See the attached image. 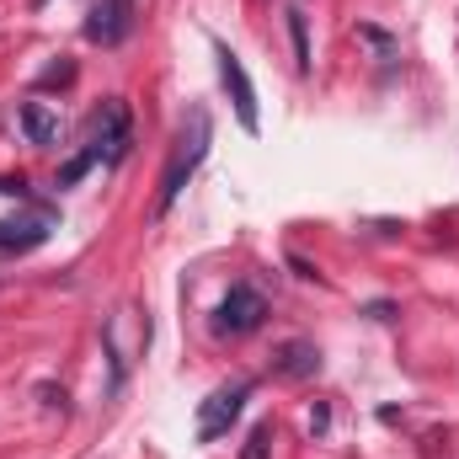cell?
Returning <instances> with one entry per match:
<instances>
[{
  "label": "cell",
  "mask_w": 459,
  "mask_h": 459,
  "mask_svg": "<svg viewBox=\"0 0 459 459\" xmlns=\"http://www.w3.org/2000/svg\"><path fill=\"white\" fill-rule=\"evenodd\" d=\"M240 459H273V422L251 428V438H246V449H240Z\"/></svg>",
  "instance_id": "cell-12"
},
{
  "label": "cell",
  "mask_w": 459,
  "mask_h": 459,
  "mask_svg": "<svg viewBox=\"0 0 459 459\" xmlns=\"http://www.w3.org/2000/svg\"><path fill=\"white\" fill-rule=\"evenodd\" d=\"M209 113L204 108H193L187 117V128H182V139H177V150H171V166H166V177H160V193H155V214H171V204L182 198V187H187V177L204 166V155H209Z\"/></svg>",
  "instance_id": "cell-1"
},
{
  "label": "cell",
  "mask_w": 459,
  "mask_h": 459,
  "mask_svg": "<svg viewBox=\"0 0 459 459\" xmlns=\"http://www.w3.org/2000/svg\"><path fill=\"white\" fill-rule=\"evenodd\" d=\"M97 144H102L108 160H123V150H128V108L123 102H108L102 108V117H97Z\"/></svg>",
  "instance_id": "cell-6"
},
{
  "label": "cell",
  "mask_w": 459,
  "mask_h": 459,
  "mask_svg": "<svg viewBox=\"0 0 459 459\" xmlns=\"http://www.w3.org/2000/svg\"><path fill=\"white\" fill-rule=\"evenodd\" d=\"M97 160H102V144H91L86 155H75V160H70V166L59 171V187H70V182H81V177H86V171H91Z\"/></svg>",
  "instance_id": "cell-11"
},
{
  "label": "cell",
  "mask_w": 459,
  "mask_h": 459,
  "mask_svg": "<svg viewBox=\"0 0 459 459\" xmlns=\"http://www.w3.org/2000/svg\"><path fill=\"white\" fill-rule=\"evenodd\" d=\"M128 27H134V0H102L97 16L86 22V38H97V43H123Z\"/></svg>",
  "instance_id": "cell-5"
},
{
  "label": "cell",
  "mask_w": 459,
  "mask_h": 459,
  "mask_svg": "<svg viewBox=\"0 0 459 459\" xmlns=\"http://www.w3.org/2000/svg\"><path fill=\"white\" fill-rule=\"evenodd\" d=\"M283 16H289V38H294V65H299V70H310V32H305V11H299V5H289Z\"/></svg>",
  "instance_id": "cell-10"
},
{
  "label": "cell",
  "mask_w": 459,
  "mask_h": 459,
  "mask_svg": "<svg viewBox=\"0 0 459 459\" xmlns=\"http://www.w3.org/2000/svg\"><path fill=\"white\" fill-rule=\"evenodd\" d=\"M251 401V379H235V385H220L204 406H198V444H214V438H225L230 422L240 417V406Z\"/></svg>",
  "instance_id": "cell-3"
},
{
  "label": "cell",
  "mask_w": 459,
  "mask_h": 459,
  "mask_svg": "<svg viewBox=\"0 0 459 459\" xmlns=\"http://www.w3.org/2000/svg\"><path fill=\"white\" fill-rule=\"evenodd\" d=\"M75 81V65H54L48 75H43V86H70Z\"/></svg>",
  "instance_id": "cell-13"
},
{
  "label": "cell",
  "mask_w": 459,
  "mask_h": 459,
  "mask_svg": "<svg viewBox=\"0 0 459 459\" xmlns=\"http://www.w3.org/2000/svg\"><path fill=\"white\" fill-rule=\"evenodd\" d=\"M326 422H332V411H326V406H316V411H310V428H316V433H326Z\"/></svg>",
  "instance_id": "cell-14"
},
{
  "label": "cell",
  "mask_w": 459,
  "mask_h": 459,
  "mask_svg": "<svg viewBox=\"0 0 459 459\" xmlns=\"http://www.w3.org/2000/svg\"><path fill=\"white\" fill-rule=\"evenodd\" d=\"M262 316H267V299H262L251 283H235L225 299H220V310H214V332H225V337H246V332L262 326Z\"/></svg>",
  "instance_id": "cell-4"
},
{
  "label": "cell",
  "mask_w": 459,
  "mask_h": 459,
  "mask_svg": "<svg viewBox=\"0 0 459 459\" xmlns=\"http://www.w3.org/2000/svg\"><path fill=\"white\" fill-rule=\"evenodd\" d=\"M38 240H48V225H0V251H27Z\"/></svg>",
  "instance_id": "cell-9"
},
{
  "label": "cell",
  "mask_w": 459,
  "mask_h": 459,
  "mask_svg": "<svg viewBox=\"0 0 459 459\" xmlns=\"http://www.w3.org/2000/svg\"><path fill=\"white\" fill-rule=\"evenodd\" d=\"M273 368H278L283 379H305V374H316V368H321V352H316V342H283Z\"/></svg>",
  "instance_id": "cell-8"
},
{
  "label": "cell",
  "mask_w": 459,
  "mask_h": 459,
  "mask_svg": "<svg viewBox=\"0 0 459 459\" xmlns=\"http://www.w3.org/2000/svg\"><path fill=\"white\" fill-rule=\"evenodd\" d=\"M22 134H27V144H59V113L48 102H27L22 108Z\"/></svg>",
  "instance_id": "cell-7"
},
{
  "label": "cell",
  "mask_w": 459,
  "mask_h": 459,
  "mask_svg": "<svg viewBox=\"0 0 459 459\" xmlns=\"http://www.w3.org/2000/svg\"><path fill=\"white\" fill-rule=\"evenodd\" d=\"M214 59H220V81H225L230 108H235V117H240V128H246V134H256V128H262V113H256V86H251V75H246L240 54L225 48V43H214Z\"/></svg>",
  "instance_id": "cell-2"
}]
</instances>
